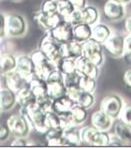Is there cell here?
<instances>
[{
  "mask_svg": "<svg viewBox=\"0 0 131 148\" xmlns=\"http://www.w3.org/2000/svg\"><path fill=\"white\" fill-rule=\"evenodd\" d=\"M28 82H29V87L36 97V103L44 111L51 109L52 99L48 94L46 79L41 78L40 76L34 73L28 79Z\"/></svg>",
  "mask_w": 131,
  "mask_h": 148,
  "instance_id": "6da1fadb",
  "label": "cell"
},
{
  "mask_svg": "<svg viewBox=\"0 0 131 148\" xmlns=\"http://www.w3.org/2000/svg\"><path fill=\"white\" fill-rule=\"evenodd\" d=\"M45 112L46 111L43 110L35 102L33 104H30L27 107L20 108V112L19 113H21L27 119L30 127L33 128L34 130H36L39 133L44 134L47 130L44 123Z\"/></svg>",
  "mask_w": 131,
  "mask_h": 148,
  "instance_id": "7a4b0ae2",
  "label": "cell"
},
{
  "mask_svg": "<svg viewBox=\"0 0 131 148\" xmlns=\"http://www.w3.org/2000/svg\"><path fill=\"white\" fill-rule=\"evenodd\" d=\"M81 142L90 146H108L110 135L106 131H102L91 126H85L80 129Z\"/></svg>",
  "mask_w": 131,
  "mask_h": 148,
  "instance_id": "3957f363",
  "label": "cell"
},
{
  "mask_svg": "<svg viewBox=\"0 0 131 148\" xmlns=\"http://www.w3.org/2000/svg\"><path fill=\"white\" fill-rule=\"evenodd\" d=\"M46 36L60 44H66L74 40L73 25L69 21L62 19L52 29L47 31Z\"/></svg>",
  "mask_w": 131,
  "mask_h": 148,
  "instance_id": "277c9868",
  "label": "cell"
},
{
  "mask_svg": "<svg viewBox=\"0 0 131 148\" xmlns=\"http://www.w3.org/2000/svg\"><path fill=\"white\" fill-rule=\"evenodd\" d=\"M48 94L52 100L67 94V88L64 83V75L58 69H54L46 78Z\"/></svg>",
  "mask_w": 131,
  "mask_h": 148,
  "instance_id": "5b68a950",
  "label": "cell"
},
{
  "mask_svg": "<svg viewBox=\"0 0 131 148\" xmlns=\"http://www.w3.org/2000/svg\"><path fill=\"white\" fill-rule=\"evenodd\" d=\"M30 56H31L34 66H35V74L40 76L41 78L46 79L50 72L56 68V65L41 50H35L32 52Z\"/></svg>",
  "mask_w": 131,
  "mask_h": 148,
  "instance_id": "8992f818",
  "label": "cell"
},
{
  "mask_svg": "<svg viewBox=\"0 0 131 148\" xmlns=\"http://www.w3.org/2000/svg\"><path fill=\"white\" fill-rule=\"evenodd\" d=\"M27 31V23L22 15L12 13L6 16V35L22 37Z\"/></svg>",
  "mask_w": 131,
  "mask_h": 148,
  "instance_id": "52a82bcc",
  "label": "cell"
},
{
  "mask_svg": "<svg viewBox=\"0 0 131 148\" xmlns=\"http://www.w3.org/2000/svg\"><path fill=\"white\" fill-rule=\"evenodd\" d=\"M82 55L90 59L97 66H101L103 64L104 57L102 44L93 39L92 37L82 43Z\"/></svg>",
  "mask_w": 131,
  "mask_h": 148,
  "instance_id": "ba28073f",
  "label": "cell"
},
{
  "mask_svg": "<svg viewBox=\"0 0 131 148\" xmlns=\"http://www.w3.org/2000/svg\"><path fill=\"white\" fill-rule=\"evenodd\" d=\"M10 133L14 137H26L31 129L27 119L21 113L13 114L7 119V124Z\"/></svg>",
  "mask_w": 131,
  "mask_h": 148,
  "instance_id": "9c48e42d",
  "label": "cell"
},
{
  "mask_svg": "<svg viewBox=\"0 0 131 148\" xmlns=\"http://www.w3.org/2000/svg\"><path fill=\"white\" fill-rule=\"evenodd\" d=\"M123 105V100L121 97L116 94H109L102 99L100 110L106 113L112 119H116L118 118Z\"/></svg>",
  "mask_w": 131,
  "mask_h": 148,
  "instance_id": "30bf717a",
  "label": "cell"
},
{
  "mask_svg": "<svg viewBox=\"0 0 131 148\" xmlns=\"http://www.w3.org/2000/svg\"><path fill=\"white\" fill-rule=\"evenodd\" d=\"M39 50H41L55 65L62 57V44L52 40L47 36H45L41 41Z\"/></svg>",
  "mask_w": 131,
  "mask_h": 148,
  "instance_id": "8fae6325",
  "label": "cell"
},
{
  "mask_svg": "<svg viewBox=\"0 0 131 148\" xmlns=\"http://www.w3.org/2000/svg\"><path fill=\"white\" fill-rule=\"evenodd\" d=\"M124 43H125V37L123 35L119 33H111V35L102 45H104L105 49L111 56L118 58L124 55Z\"/></svg>",
  "mask_w": 131,
  "mask_h": 148,
  "instance_id": "7c38bea8",
  "label": "cell"
},
{
  "mask_svg": "<svg viewBox=\"0 0 131 148\" xmlns=\"http://www.w3.org/2000/svg\"><path fill=\"white\" fill-rule=\"evenodd\" d=\"M105 18L109 21H119L125 15L124 4L117 0H108L103 7Z\"/></svg>",
  "mask_w": 131,
  "mask_h": 148,
  "instance_id": "4fadbf2b",
  "label": "cell"
},
{
  "mask_svg": "<svg viewBox=\"0 0 131 148\" xmlns=\"http://www.w3.org/2000/svg\"><path fill=\"white\" fill-rule=\"evenodd\" d=\"M33 19L40 29L47 32V31H49L50 29H52V28L57 24L60 20H62L63 18L60 16L59 13L48 15V14L43 13L41 10H39V11H36L33 14Z\"/></svg>",
  "mask_w": 131,
  "mask_h": 148,
  "instance_id": "5bb4252c",
  "label": "cell"
},
{
  "mask_svg": "<svg viewBox=\"0 0 131 148\" xmlns=\"http://www.w3.org/2000/svg\"><path fill=\"white\" fill-rule=\"evenodd\" d=\"M4 76H5L6 86L11 89L12 91H14L16 94L20 90H22L23 88H25L26 86L29 85L27 78L24 77L23 75H21L16 69L6 73Z\"/></svg>",
  "mask_w": 131,
  "mask_h": 148,
  "instance_id": "9a60e30c",
  "label": "cell"
},
{
  "mask_svg": "<svg viewBox=\"0 0 131 148\" xmlns=\"http://www.w3.org/2000/svg\"><path fill=\"white\" fill-rule=\"evenodd\" d=\"M76 71L81 75L97 78L99 74V66L84 55H81L76 59Z\"/></svg>",
  "mask_w": 131,
  "mask_h": 148,
  "instance_id": "2e32d148",
  "label": "cell"
},
{
  "mask_svg": "<svg viewBox=\"0 0 131 148\" xmlns=\"http://www.w3.org/2000/svg\"><path fill=\"white\" fill-rule=\"evenodd\" d=\"M16 70L21 75H23L24 77L29 79L35 73V66H34V63L31 56H28V55L18 56L16 62Z\"/></svg>",
  "mask_w": 131,
  "mask_h": 148,
  "instance_id": "e0dca14e",
  "label": "cell"
},
{
  "mask_svg": "<svg viewBox=\"0 0 131 148\" xmlns=\"http://www.w3.org/2000/svg\"><path fill=\"white\" fill-rule=\"evenodd\" d=\"M75 104V101L71 98L69 95L65 94L58 98L52 100L51 103V110L57 113L58 115L64 114L71 110L72 106Z\"/></svg>",
  "mask_w": 131,
  "mask_h": 148,
  "instance_id": "ac0fdd59",
  "label": "cell"
},
{
  "mask_svg": "<svg viewBox=\"0 0 131 148\" xmlns=\"http://www.w3.org/2000/svg\"><path fill=\"white\" fill-rule=\"evenodd\" d=\"M16 103V93L10 88H8L7 86L0 87V108L2 111H8L12 109Z\"/></svg>",
  "mask_w": 131,
  "mask_h": 148,
  "instance_id": "d6986e66",
  "label": "cell"
},
{
  "mask_svg": "<svg viewBox=\"0 0 131 148\" xmlns=\"http://www.w3.org/2000/svg\"><path fill=\"white\" fill-rule=\"evenodd\" d=\"M91 125L102 131H107L112 125V118L102 110L95 111L91 116Z\"/></svg>",
  "mask_w": 131,
  "mask_h": 148,
  "instance_id": "ffe728a7",
  "label": "cell"
},
{
  "mask_svg": "<svg viewBox=\"0 0 131 148\" xmlns=\"http://www.w3.org/2000/svg\"><path fill=\"white\" fill-rule=\"evenodd\" d=\"M74 40L83 43L92 37V26L87 23H79L73 26Z\"/></svg>",
  "mask_w": 131,
  "mask_h": 148,
  "instance_id": "44dd1931",
  "label": "cell"
},
{
  "mask_svg": "<svg viewBox=\"0 0 131 148\" xmlns=\"http://www.w3.org/2000/svg\"><path fill=\"white\" fill-rule=\"evenodd\" d=\"M82 55V43L72 40L66 44H62V57H70L77 59Z\"/></svg>",
  "mask_w": 131,
  "mask_h": 148,
  "instance_id": "7402d4cb",
  "label": "cell"
},
{
  "mask_svg": "<svg viewBox=\"0 0 131 148\" xmlns=\"http://www.w3.org/2000/svg\"><path fill=\"white\" fill-rule=\"evenodd\" d=\"M17 58L13 54L6 52L0 53V73L5 75L6 73L16 69Z\"/></svg>",
  "mask_w": 131,
  "mask_h": 148,
  "instance_id": "603a6c76",
  "label": "cell"
},
{
  "mask_svg": "<svg viewBox=\"0 0 131 148\" xmlns=\"http://www.w3.org/2000/svg\"><path fill=\"white\" fill-rule=\"evenodd\" d=\"M17 96V103L19 104L20 108H24L29 106L30 104H33L36 102V97L34 93L32 92L29 85L23 88L16 94Z\"/></svg>",
  "mask_w": 131,
  "mask_h": 148,
  "instance_id": "cb8c5ba5",
  "label": "cell"
},
{
  "mask_svg": "<svg viewBox=\"0 0 131 148\" xmlns=\"http://www.w3.org/2000/svg\"><path fill=\"white\" fill-rule=\"evenodd\" d=\"M111 35V29L109 26L103 23H98L92 26V38L103 44L108 37Z\"/></svg>",
  "mask_w": 131,
  "mask_h": 148,
  "instance_id": "d4e9b609",
  "label": "cell"
},
{
  "mask_svg": "<svg viewBox=\"0 0 131 148\" xmlns=\"http://www.w3.org/2000/svg\"><path fill=\"white\" fill-rule=\"evenodd\" d=\"M70 114H71V119L72 122L74 125H80V124L84 123L85 120L87 119V109L82 106L78 105V104H74L72 106L71 110H70Z\"/></svg>",
  "mask_w": 131,
  "mask_h": 148,
  "instance_id": "484cf974",
  "label": "cell"
},
{
  "mask_svg": "<svg viewBox=\"0 0 131 148\" xmlns=\"http://www.w3.org/2000/svg\"><path fill=\"white\" fill-rule=\"evenodd\" d=\"M56 69H58L63 75L74 72L76 71V59L63 56L56 63Z\"/></svg>",
  "mask_w": 131,
  "mask_h": 148,
  "instance_id": "4316f807",
  "label": "cell"
},
{
  "mask_svg": "<svg viewBox=\"0 0 131 148\" xmlns=\"http://www.w3.org/2000/svg\"><path fill=\"white\" fill-rule=\"evenodd\" d=\"M82 12V20L83 23H87V24L93 26L96 24L99 19V12L96 9L94 6H85L83 9H81Z\"/></svg>",
  "mask_w": 131,
  "mask_h": 148,
  "instance_id": "83f0119b",
  "label": "cell"
},
{
  "mask_svg": "<svg viewBox=\"0 0 131 148\" xmlns=\"http://www.w3.org/2000/svg\"><path fill=\"white\" fill-rule=\"evenodd\" d=\"M63 135L71 143L72 146L81 145V136H80V129L77 128V125H73L63 130Z\"/></svg>",
  "mask_w": 131,
  "mask_h": 148,
  "instance_id": "f1b7e54d",
  "label": "cell"
},
{
  "mask_svg": "<svg viewBox=\"0 0 131 148\" xmlns=\"http://www.w3.org/2000/svg\"><path fill=\"white\" fill-rule=\"evenodd\" d=\"M114 134L118 136L125 144H128L131 141V128L120 120L115 123Z\"/></svg>",
  "mask_w": 131,
  "mask_h": 148,
  "instance_id": "f546056e",
  "label": "cell"
},
{
  "mask_svg": "<svg viewBox=\"0 0 131 148\" xmlns=\"http://www.w3.org/2000/svg\"><path fill=\"white\" fill-rule=\"evenodd\" d=\"M74 101H75L76 104L88 109V108L93 106V104L95 102V98H94V95L91 92H86V91L80 90Z\"/></svg>",
  "mask_w": 131,
  "mask_h": 148,
  "instance_id": "4dcf8cb0",
  "label": "cell"
},
{
  "mask_svg": "<svg viewBox=\"0 0 131 148\" xmlns=\"http://www.w3.org/2000/svg\"><path fill=\"white\" fill-rule=\"evenodd\" d=\"M79 88L83 91H86V92L93 93L96 89V78L81 75L79 81Z\"/></svg>",
  "mask_w": 131,
  "mask_h": 148,
  "instance_id": "1f68e13d",
  "label": "cell"
},
{
  "mask_svg": "<svg viewBox=\"0 0 131 148\" xmlns=\"http://www.w3.org/2000/svg\"><path fill=\"white\" fill-rule=\"evenodd\" d=\"M44 123L46 128H56V127H61L60 126V117L57 113H55L51 109L47 110L45 112V117H44Z\"/></svg>",
  "mask_w": 131,
  "mask_h": 148,
  "instance_id": "d6a6232c",
  "label": "cell"
},
{
  "mask_svg": "<svg viewBox=\"0 0 131 148\" xmlns=\"http://www.w3.org/2000/svg\"><path fill=\"white\" fill-rule=\"evenodd\" d=\"M74 10H75V7L72 5L69 0H63V1L58 2V13L65 20L70 16Z\"/></svg>",
  "mask_w": 131,
  "mask_h": 148,
  "instance_id": "836d02e7",
  "label": "cell"
},
{
  "mask_svg": "<svg viewBox=\"0 0 131 148\" xmlns=\"http://www.w3.org/2000/svg\"><path fill=\"white\" fill-rule=\"evenodd\" d=\"M80 77H81V74H79L77 71H74V72L69 74H65L64 83L66 88H79Z\"/></svg>",
  "mask_w": 131,
  "mask_h": 148,
  "instance_id": "e575fe53",
  "label": "cell"
},
{
  "mask_svg": "<svg viewBox=\"0 0 131 148\" xmlns=\"http://www.w3.org/2000/svg\"><path fill=\"white\" fill-rule=\"evenodd\" d=\"M40 10L48 15L56 14L58 13V3L54 0H44Z\"/></svg>",
  "mask_w": 131,
  "mask_h": 148,
  "instance_id": "d590c367",
  "label": "cell"
},
{
  "mask_svg": "<svg viewBox=\"0 0 131 148\" xmlns=\"http://www.w3.org/2000/svg\"><path fill=\"white\" fill-rule=\"evenodd\" d=\"M118 118L120 121H122L128 127L131 128V103L123 105L121 111H120Z\"/></svg>",
  "mask_w": 131,
  "mask_h": 148,
  "instance_id": "8d00e7d4",
  "label": "cell"
},
{
  "mask_svg": "<svg viewBox=\"0 0 131 148\" xmlns=\"http://www.w3.org/2000/svg\"><path fill=\"white\" fill-rule=\"evenodd\" d=\"M67 21L71 23L72 25H76L79 24V23H83V20H82V12L81 9H75L73 12L71 13V15L66 19Z\"/></svg>",
  "mask_w": 131,
  "mask_h": 148,
  "instance_id": "74e56055",
  "label": "cell"
},
{
  "mask_svg": "<svg viewBox=\"0 0 131 148\" xmlns=\"http://www.w3.org/2000/svg\"><path fill=\"white\" fill-rule=\"evenodd\" d=\"M6 36V16L0 12V39Z\"/></svg>",
  "mask_w": 131,
  "mask_h": 148,
  "instance_id": "f35d334b",
  "label": "cell"
},
{
  "mask_svg": "<svg viewBox=\"0 0 131 148\" xmlns=\"http://www.w3.org/2000/svg\"><path fill=\"white\" fill-rule=\"evenodd\" d=\"M124 55L127 58L131 59V35L125 37V43H124Z\"/></svg>",
  "mask_w": 131,
  "mask_h": 148,
  "instance_id": "ab89813d",
  "label": "cell"
},
{
  "mask_svg": "<svg viewBox=\"0 0 131 148\" xmlns=\"http://www.w3.org/2000/svg\"><path fill=\"white\" fill-rule=\"evenodd\" d=\"M10 135V130L7 125L0 124V141H5Z\"/></svg>",
  "mask_w": 131,
  "mask_h": 148,
  "instance_id": "60d3db41",
  "label": "cell"
},
{
  "mask_svg": "<svg viewBox=\"0 0 131 148\" xmlns=\"http://www.w3.org/2000/svg\"><path fill=\"white\" fill-rule=\"evenodd\" d=\"M123 145H125V143H124L117 135L114 134V135L110 136L108 146H123Z\"/></svg>",
  "mask_w": 131,
  "mask_h": 148,
  "instance_id": "b9f144b4",
  "label": "cell"
},
{
  "mask_svg": "<svg viewBox=\"0 0 131 148\" xmlns=\"http://www.w3.org/2000/svg\"><path fill=\"white\" fill-rule=\"evenodd\" d=\"M123 82L125 84L126 88L131 90V69H127L123 75Z\"/></svg>",
  "mask_w": 131,
  "mask_h": 148,
  "instance_id": "7bdbcfd3",
  "label": "cell"
},
{
  "mask_svg": "<svg viewBox=\"0 0 131 148\" xmlns=\"http://www.w3.org/2000/svg\"><path fill=\"white\" fill-rule=\"evenodd\" d=\"M69 1L75 7V9H83L87 3V0H69Z\"/></svg>",
  "mask_w": 131,
  "mask_h": 148,
  "instance_id": "ee69618b",
  "label": "cell"
},
{
  "mask_svg": "<svg viewBox=\"0 0 131 148\" xmlns=\"http://www.w3.org/2000/svg\"><path fill=\"white\" fill-rule=\"evenodd\" d=\"M11 146H27V142L24 137H16V139L11 143Z\"/></svg>",
  "mask_w": 131,
  "mask_h": 148,
  "instance_id": "f6af8a7d",
  "label": "cell"
},
{
  "mask_svg": "<svg viewBox=\"0 0 131 148\" xmlns=\"http://www.w3.org/2000/svg\"><path fill=\"white\" fill-rule=\"evenodd\" d=\"M125 29L128 32V34L131 35V16L127 17L125 20Z\"/></svg>",
  "mask_w": 131,
  "mask_h": 148,
  "instance_id": "bcb514c9",
  "label": "cell"
},
{
  "mask_svg": "<svg viewBox=\"0 0 131 148\" xmlns=\"http://www.w3.org/2000/svg\"><path fill=\"white\" fill-rule=\"evenodd\" d=\"M117 1L121 2L122 4H126V3H129V2H131V0H117Z\"/></svg>",
  "mask_w": 131,
  "mask_h": 148,
  "instance_id": "7dc6e473",
  "label": "cell"
},
{
  "mask_svg": "<svg viewBox=\"0 0 131 148\" xmlns=\"http://www.w3.org/2000/svg\"><path fill=\"white\" fill-rule=\"evenodd\" d=\"M54 1H56L58 3V2H60V1H63V0H54Z\"/></svg>",
  "mask_w": 131,
  "mask_h": 148,
  "instance_id": "c3c4849f",
  "label": "cell"
},
{
  "mask_svg": "<svg viewBox=\"0 0 131 148\" xmlns=\"http://www.w3.org/2000/svg\"><path fill=\"white\" fill-rule=\"evenodd\" d=\"M11 1H19V0H11Z\"/></svg>",
  "mask_w": 131,
  "mask_h": 148,
  "instance_id": "681fc988",
  "label": "cell"
},
{
  "mask_svg": "<svg viewBox=\"0 0 131 148\" xmlns=\"http://www.w3.org/2000/svg\"><path fill=\"white\" fill-rule=\"evenodd\" d=\"M1 111H2V109H1V108H0V113H1Z\"/></svg>",
  "mask_w": 131,
  "mask_h": 148,
  "instance_id": "f907efd6",
  "label": "cell"
}]
</instances>
